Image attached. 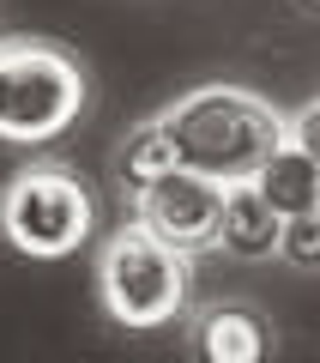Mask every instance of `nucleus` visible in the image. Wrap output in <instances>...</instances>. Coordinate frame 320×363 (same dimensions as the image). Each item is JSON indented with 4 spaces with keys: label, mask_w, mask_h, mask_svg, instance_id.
<instances>
[{
    "label": "nucleus",
    "mask_w": 320,
    "mask_h": 363,
    "mask_svg": "<svg viewBox=\"0 0 320 363\" xmlns=\"http://www.w3.org/2000/svg\"><path fill=\"white\" fill-rule=\"evenodd\" d=\"M157 133L181 169L236 188V182H254L278 145H290V116H278L266 97L242 85H200L157 116Z\"/></svg>",
    "instance_id": "obj_1"
},
{
    "label": "nucleus",
    "mask_w": 320,
    "mask_h": 363,
    "mask_svg": "<svg viewBox=\"0 0 320 363\" xmlns=\"http://www.w3.org/2000/svg\"><path fill=\"white\" fill-rule=\"evenodd\" d=\"M91 104V73L67 43H0V145H55Z\"/></svg>",
    "instance_id": "obj_2"
},
{
    "label": "nucleus",
    "mask_w": 320,
    "mask_h": 363,
    "mask_svg": "<svg viewBox=\"0 0 320 363\" xmlns=\"http://www.w3.org/2000/svg\"><path fill=\"white\" fill-rule=\"evenodd\" d=\"M97 303L103 315L127 333H157V327L181 321L193 303V267L188 255L164 248L152 230L121 224L109 242L97 248Z\"/></svg>",
    "instance_id": "obj_3"
},
{
    "label": "nucleus",
    "mask_w": 320,
    "mask_h": 363,
    "mask_svg": "<svg viewBox=\"0 0 320 363\" xmlns=\"http://www.w3.org/2000/svg\"><path fill=\"white\" fill-rule=\"evenodd\" d=\"M0 236L25 260H73L97 236V194L73 164H25L0 194Z\"/></svg>",
    "instance_id": "obj_4"
},
{
    "label": "nucleus",
    "mask_w": 320,
    "mask_h": 363,
    "mask_svg": "<svg viewBox=\"0 0 320 363\" xmlns=\"http://www.w3.org/2000/svg\"><path fill=\"white\" fill-rule=\"evenodd\" d=\"M133 224L152 230L176 255H205L224 236V188L193 169H169L145 194H133Z\"/></svg>",
    "instance_id": "obj_5"
},
{
    "label": "nucleus",
    "mask_w": 320,
    "mask_h": 363,
    "mask_svg": "<svg viewBox=\"0 0 320 363\" xmlns=\"http://www.w3.org/2000/svg\"><path fill=\"white\" fill-rule=\"evenodd\" d=\"M188 357L193 363H272L278 357V333H272V321L254 303L218 297L188 315Z\"/></svg>",
    "instance_id": "obj_6"
},
{
    "label": "nucleus",
    "mask_w": 320,
    "mask_h": 363,
    "mask_svg": "<svg viewBox=\"0 0 320 363\" xmlns=\"http://www.w3.org/2000/svg\"><path fill=\"white\" fill-rule=\"evenodd\" d=\"M278 236H284V218L266 206V194H260L254 182L224 188V236H218L224 255H236V260H272V255H278Z\"/></svg>",
    "instance_id": "obj_7"
},
{
    "label": "nucleus",
    "mask_w": 320,
    "mask_h": 363,
    "mask_svg": "<svg viewBox=\"0 0 320 363\" xmlns=\"http://www.w3.org/2000/svg\"><path fill=\"white\" fill-rule=\"evenodd\" d=\"M254 188L266 194V206L278 212V218H308V212H320V164L296 140L272 152V164L254 176Z\"/></svg>",
    "instance_id": "obj_8"
},
{
    "label": "nucleus",
    "mask_w": 320,
    "mask_h": 363,
    "mask_svg": "<svg viewBox=\"0 0 320 363\" xmlns=\"http://www.w3.org/2000/svg\"><path fill=\"white\" fill-rule=\"evenodd\" d=\"M169 169H181V164H176V152L164 145V133H157V121H152V128H139L127 140V152H121V188H127V194H145V188L164 182Z\"/></svg>",
    "instance_id": "obj_9"
},
{
    "label": "nucleus",
    "mask_w": 320,
    "mask_h": 363,
    "mask_svg": "<svg viewBox=\"0 0 320 363\" xmlns=\"http://www.w3.org/2000/svg\"><path fill=\"white\" fill-rule=\"evenodd\" d=\"M278 260H284V267H302V272H320V212H308V218H284Z\"/></svg>",
    "instance_id": "obj_10"
},
{
    "label": "nucleus",
    "mask_w": 320,
    "mask_h": 363,
    "mask_svg": "<svg viewBox=\"0 0 320 363\" xmlns=\"http://www.w3.org/2000/svg\"><path fill=\"white\" fill-rule=\"evenodd\" d=\"M290 140L320 164V97H314V104H302V109L290 116Z\"/></svg>",
    "instance_id": "obj_11"
},
{
    "label": "nucleus",
    "mask_w": 320,
    "mask_h": 363,
    "mask_svg": "<svg viewBox=\"0 0 320 363\" xmlns=\"http://www.w3.org/2000/svg\"><path fill=\"white\" fill-rule=\"evenodd\" d=\"M302 6H314V13H320V0H302Z\"/></svg>",
    "instance_id": "obj_12"
}]
</instances>
